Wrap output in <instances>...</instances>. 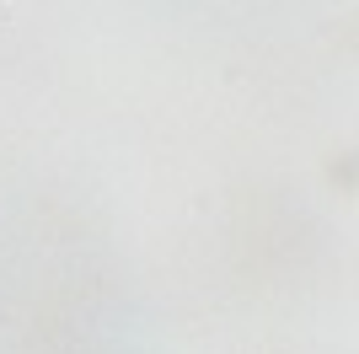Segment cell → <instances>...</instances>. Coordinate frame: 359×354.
<instances>
[{
  "mask_svg": "<svg viewBox=\"0 0 359 354\" xmlns=\"http://www.w3.org/2000/svg\"><path fill=\"white\" fill-rule=\"evenodd\" d=\"M0 27H11V0H0Z\"/></svg>",
  "mask_w": 359,
  "mask_h": 354,
  "instance_id": "6da1fadb",
  "label": "cell"
}]
</instances>
